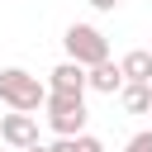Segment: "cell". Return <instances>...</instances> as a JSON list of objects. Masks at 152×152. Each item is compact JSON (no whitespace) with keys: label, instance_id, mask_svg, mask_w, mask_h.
Listing matches in <instances>:
<instances>
[{"label":"cell","instance_id":"1","mask_svg":"<svg viewBox=\"0 0 152 152\" xmlns=\"http://www.w3.org/2000/svg\"><path fill=\"white\" fill-rule=\"evenodd\" d=\"M43 100H48V81H38L33 71H24V66H5V71H0V104H5V109H28V114H38Z\"/></svg>","mask_w":152,"mask_h":152},{"label":"cell","instance_id":"2","mask_svg":"<svg viewBox=\"0 0 152 152\" xmlns=\"http://www.w3.org/2000/svg\"><path fill=\"white\" fill-rule=\"evenodd\" d=\"M43 119H48V128L52 133H62V138H76V133H86V95H66V90H48V100H43Z\"/></svg>","mask_w":152,"mask_h":152},{"label":"cell","instance_id":"3","mask_svg":"<svg viewBox=\"0 0 152 152\" xmlns=\"http://www.w3.org/2000/svg\"><path fill=\"white\" fill-rule=\"evenodd\" d=\"M62 48H66V57L81 62V66H95V62L109 57V38H104L95 24H71V28L62 33Z\"/></svg>","mask_w":152,"mask_h":152},{"label":"cell","instance_id":"4","mask_svg":"<svg viewBox=\"0 0 152 152\" xmlns=\"http://www.w3.org/2000/svg\"><path fill=\"white\" fill-rule=\"evenodd\" d=\"M0 142L14 147V152H24L28 142H38V114H28V109L0 114Z\"/></svg>","mask_w":152,"mask_h":152},{"label":"cell","instance_id":"5","mask_svg":"<svg viewBox=\"0 0 152 152\" xmlns=\"http://www.w3.org/2000/svg\"><path fill=\"white\" fill-rule=\"evenodd\" d=\"M48 90H66V95H86L90 86H86V66L81 62H57L52 71H48Z\"/></svg>","mask_w":152,"mask_h":152},{"label":"cell","instance_id":"6","mask_svg":"<svg viewBox=\"0 0 152 152\" xmlns=\"http://www.w3.org/2000/svg\"><path fill=\"white\" fill-rule=\"evenodd\" d=\"M86 86H90V90H100V95H119V90H124V66L104 57V62L86 66Z\"/></svg>","mask_w":152,"mask_h":152},{"label":"cell","instance_id":"7","mask_svg":"<svg viewBox=\"0 0 152 152\" xmlns=\"http://www.w3.org/2000/svg\"><path fill=\"white\" fill-rule=\"evenodd\" d=\"M119 104H124L128 114H147V109H152V81H124Z\"/></svg>","mask_w":152,"mask_h":152},{"label":"cell","instance_id":"8","mask_svg":"<svg viewBox=\"0 0 152 152\" xmlns=\"http://www.w3.org/2000/svg\"><path fill=\"white\" fill-rule=\"evenodd\" d=\"M119 66H124V81H152V48H133V52H124Z\"/></svg>","mask_w":152,"mask_h":152},{"label":"cell","instance_id":"9","mask_svg":"<svg viewBox=\"0 0 152 152\" xmlns=\"http://www.w3.org/2000/svg\"><path fill=\"white\" fill-rule=\"evenodd\" d=\"M71 152H104V142H100L95 133H76V138H71Z\"/></svg>","mask_w":152,"mask_h":152},{"label":"cell","instance_id":"10","mask_svg":"<svg viewBox=\"0 0 152 152\" xmlns=\"http://www.w3.org/2000/svg\"><path fill=\"white\" fill-rule=\"evenodd\" d=\"M124 152H152V128H142V133H133V138L124 142Z\"/></svg>","mask_w":152,"mask_h":152},{"label":"cell","instance_id":"11","mask_svg":"<svg viewBox=\"0 0 152 152\" xmlns=\"http://www.w3.org/2000/svg\"><path fill=\"white\" fill-rule=\"evenodd\" d=\"M86 5H90V10H100V14H114L124 0H86Z\"/></svg>","mask_w":152,"mask_h":152},{"label":"cell","instance_id":"12","mask_svg":"<svg viewBox=\"0 0 152 152\" xmlns=\"http://www.w3.org/2000/svg\"><path fill=\"white\" fill-rule=\"evenodd\" d=\"M48 147H52V152H71V138H62V133H57V142H48Z\"/></svg>","mask_w":152,"mask_h":152},{"label":"cell","instance_id":"13","mask_svg":"<svg viewBox=\"0 0 152 152\" xmlns=\"http://www.w3.org/2000/svg\"><path fill=\"white\" fill-rule=\"evenodd\" d=\"M24 152H52V147H48V142H28Z\"/></svg>","mask_w":152,"mask_h":152},{"label":"cell","instance_id":"14","mask_svg":"<svg viewBox=\"0 0 152 152\" xmlns=\"http://www.w3.org/2000/svg\"><path fill=\"white\" fill-rule=\"evenodd\" d=\"M147 114H152V109H147Z\"/></svg>","mask_w":152,"mask_h":152},{"label":"cell","instance_id":"15","mask_svg":"<svg viewBox=\"0 0 152 152\" xmlns=\"http://www.w3.org/2000/svg\"><path fill=\"white\" fill-rule=\"evenodd\" d=\"M0 147H5V142H0Z\"/></svg>","mask_w":152,"mask_h":152}]
</instances>
